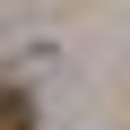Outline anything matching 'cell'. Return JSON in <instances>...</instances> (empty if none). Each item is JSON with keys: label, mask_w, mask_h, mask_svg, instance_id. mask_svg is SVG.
Wrapping results in <instances>:
<instances>
[{"label": "cell", "mask_w": 130, "mask_h": 130, "mask_svg": "<svg viewBox=\"0 0 130 130\" xmlns=\"http://www.w3.org/2000/svg\"><path fill=\"white\" fill-rule=\"evenodd\" d=\"M0 130H35V95L26 87H0Z\"/></svg>", "instance_id": "1"}]
</instances>
